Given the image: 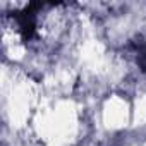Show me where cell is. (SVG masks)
<instances>
[{
    "label": "cell",
    "instance_id": "1",
    "mask_svg": "<svg viewBox=\"0 0 146 146\" xmlns=\"http://www.w3.org/2000/svg\"><path fill=\"white\" fill-rule=\"evenodd\" d=\"M41 4H28L26 9L16 12L12 17L16 21V26L23 36L24 41H29L36 36V26H38V11L41 9Z\"/></svg>",
    "mask_w": 146,
    "mask_h": 146
},
{
    "label": "cell",
    "instance_id": "2",
    "mask_svg": "<svg viewBox=\"0 0 146 146\" xmlns=\"http://www.w3.org/2000/svg\"><path fill=\"white\" fill-rule=\"evenodd\" d=\"M132 50L136 53V62L143 72H146V40H139L132 43Z\"/></svg>",
    "mask_w": 146,
    "mask_h": 146
}]
</instances>
